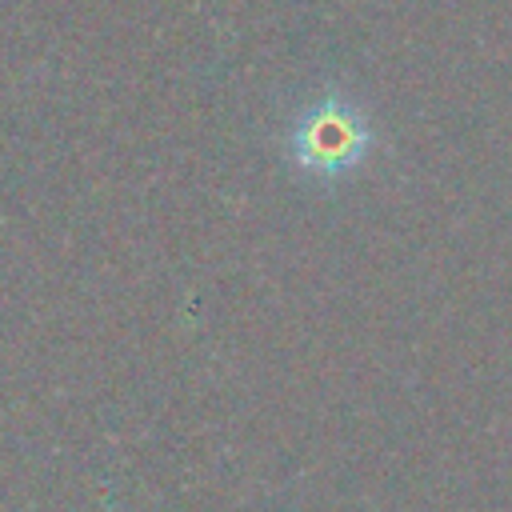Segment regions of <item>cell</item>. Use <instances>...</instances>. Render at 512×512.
Masks as SVG:
<instances>
[{
    "instance_id": "cell-1",
    "label": "cell",
    "mask_w": 512,
    "mask_h": 512,
    "mask_svg": "<svg viewBox=\"0 0 512 512\" xmlns=\"http://www.w3.org/2000/svg\"><path fill=\"white\" fill-rule=\"evenodd\" d=\"M364 144H368V136L356 124V116H348L340 108H324V112H312L296 128L292 152H296V160L308 172H316V176H340V172H348L364 156Z\"/></svg>"
}]
</instances>
